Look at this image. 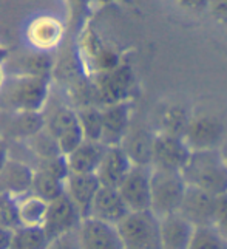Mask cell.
<instances>
[{
    "instance_id": "1",
    "label": "cell",
    "mask_w": 227,
    "mask_h": 249,
    "mask_svg": "<svg viewBox=\"0 0 227 249\" xmlns=\"http://www.w3.org/2000/svg\"><path fill=\"white\" fill-rule=\"evenodd\" d=\"M181 174L190 187L201 189L216 196L227 194V164L218 149L192 150Z\"/></svg>"
},
{
    "instance_id": "2",
    "label": "cell",
    "mask_w": 227,
    "mask_h": 249,
    "mask_svg": "<svg viewBox=\"0 0 227 249\" xmlns=\"http://www.w3.org/2000/svg\"><path fill=\"white\" fill-rule=\"evenodd\" d=\"M2 102L14 113H42L50 98L48 78L17 74L0 91Z\"/></svg>"
},
{
    "instance_id": "3",
    "label": "cell",
    "mask_w": 227,
    "mask_h": 249,
    "mask_svg": "<svg viewBox=\"0 0 227 249\" xmlns=\"http://www.w3.org/2000/svg\"><path fill=\"white\" fill-rule=\"evenodd\" d=\"M187 187L181 172L152 169L150 211L158 218L179 212Z\"/></svg>"
},
{
    "instance_id": "4",
    "label": "cell",
    "mask_w": 227,
    "mask_h": 249,
    "mask_svg": "<svg viewBox=\"0 0 227 249\" xmlns=\"http://www.w3.org/2000/svg\"><path fill=\"white\" fill-rule=\"evenodd\" d=\"M116 229L124 249H162L159 218L152 211L130 212Z\"/></svg>"
},
{
    "instance_id": "5",
    "label": "cell",
    "mask_w": 227,
    "mask_h": 249,
    "mask_svg": "<svg viewBox=\"0 0 227 249\" xmlns=\"http://www.w3.org/2000/svg\"><path fill=\"white\" fill-rule=\"evenodd\" d=\"M133 89L135 71L125 62L113 70L93 74V93L101 107L127 102Z\"/></svg>"
},
{
    "instance_id": "6",
    "label": "cell",
    "mask_w": 227,
    "mask_h": 249,
    "mask_svg": "<svg viewBox=\"0 0 227 249\" xmlns=\"http://www.w3.org/2000/svg\"><path fill=\"white\" fill-rule=\"evenodd\" d=\"M227 136V125L223 119L213 113H192L190 123L186 128L184 141L192 150L220 149Z\"/></svg>"
},
{
    "instance_id": "7",
    "label": "cell",
    "mask_w": 227,
    "mask_h": 249,
    "mask_svg": "<svg viewBox=\"0 0 227 249\" xmlns=\"http://www.w3.org/2000/svg\"><path fill=\"white\" fill-rule=\"evenodd\" d=\"M45 130L53 136L60 153L65 157L85 140L77 111L70 107H57L47 115Z\"/></svg>"
},
{
    "instance_id": "8",
    "label": "cell",
    "mask_w": 227,
    "mask_h": 249,
    "mask_svg": "<svg viewBox=\"0 0 227 249\" xmlns=\"http://www.w3.org/2000/svg\"><path fill=\"white\" fill-rule=\"evenodd\" d=\"M192 155V149L182 136L155 132L152 141L150 167L158 170L182 172Z\"/></svg>"
},
{
    "instance_id": "9",
    "label": "cell",
    "mask_w": 227,
    "mask_h": 249,
    "mask_svg": "<svg viewBox=\"0 0 227 249\" xmlns=\"http://www.w3.org/2000/svg\"><path fill=\"white\" fill-rule=\"evenodd\" d=\"M84 220L85 218L82 217L81 211L77 209V206L70 200L67 194H62L57 198L48 201L42 228L45 231L47 237L51 240L62 234L71 232V231H77Z\"/></svg>"
},
{
    "instance_id": "10",
    "label": "cell",
    "mask_w": 227,
    "mask_h": 249,
    "mask_svg": "<svg viewBox=\"0 0 227 249\" xmlns=\"http://www.w3.org/2000/svg\"><path fill=\"white\" fill-rule=\"evenodd\" d=\"M118 191L130 212L150 211L152 167L145 164H133L127 177L118 186Z\"/></svg>"
},
{
    "instance_id": "11",
    "label": "cell",
    "mask_w": 227,
    "mask_h": 249,
    "mask_svg": "<svg viewBox=\"0 0 227 249\" xmlns=\"http://www.w3.org/2000/svg\"><path fill=\"white\" fill-rule=\"evenodd\" d=\"M128 213L130 209L119 194L118 187L101 186L93 201L88 218H94L111 226H118Z\"/></svg>"
},
{
    "instance_id": "12",
    "label": "cell",
    "mask_w": 227,
    "mask_h": 249,
    "mask_svg": "<svg viewBox=\"0 0 227 249\" xmlns=\"http://www.w3.org/2000/svg\"><path fill=\"white\" fill-rule=\"evenodd\" d=\"M102 108V142L105 145H121L130 132L132 108L128 101L104 106Z\"/></svg>"
},
{
    "instance_id": "13",
    "label": "cell",
    "mask_w": 227,
    "mask_h": 249,
    "mask_svg": "<svg viewBox=\"0 0 227 249\" xmlns=\"http://www.w3.org/2000/svg\"><path fill=\"white\" fill-rule=\"evenodd\" d=\"M216 209V195L201 191L196 187H187L184 200H182L179 213H182L195 228L213 225Z\"/></svg>"
},
{
    "instance_id": "14",
    "label": "cell",
    "mask_w": 227,
    "mask_h": 249,
    "mask_svg": "<svg viewBox=\"0 0 227 249\" xmlns=\"http://www.w3.org/2000/svg\"><path fill=\"white\" fill-rule=\"evenodd\" d=\"M28 44L37 51H51L64 37V25L53 16H39L33 19L25 31Z\"/></svg>"
},
{
    "instance_id": "15",
    "label": "cell",
    "mask_w": 227,
    "mask_h": 249,
    "mask_svg": "<svg viewBox=\"0 0 227 249\" xmlns=\"http://www.w3.org/2000/svg\"><path fill=\"white\" fill-rule=\"evenodd\" d=\"M133 164L135 162L122 145H107V150L104 153L96 175H98L102 186L118 187L122 183V179L127 177L130 169L133 167Z\"/></svg>"
},
{
    "instance_id": "16",
    "label": "cell",
    "mask_w": 227,
    "mask_h": 249,
    "mask_svg": "<svg viewBox=\"0 0 227 249\" xmlns=\"http://www.w3.org/2000/svg\"><path fill=\"white\" fill-rule=\"evenodd\" d=\"M77 232H79L82 249H124L116 226L107 225V223L85 218Z\"/></svg>"
},
{
    "instance_id": "17",
    "label": "cell",
    "mask_w": 227,
    "mask_h": 249,
    "mask_svg": "<svg viewBox=\"0 0 227 249\" xmlns=\"http://www.w3.org/2000/svg\"><path fill=\"white\" fill-rule=\"evenodd\" d=\"M101 186L96 174H70L65 179V194L77 206L84 218L90 217L93 201Z\"/></svg>"
},
{
    "instance_id": "18",
    "label": "cell",
    "mask_w": 227,
    "mask_h": 249,
    "mask_svg": "<svg viewBox=\"0 0 227 249\" xmlns=\"http://www.w3.org/2000/svg\"><path fill=\"white\" fill-rule=\"evenodd\" d=\"M162 249H189L195 226L179 212L159 218Z\"/></svg>"
},
{
    "instance_id": "19",
    "label": "cell",
    "mask_w": 227,
    "mask_h": 249,
    "mask_svg": "<svg viewBox=\"0 0 227 249\" xmlns=\"http://www.w3.org/2000/svg\"><path fill=\"white\" fill-rule=\"evenodd\" d=\"M33 178L34 167L11 157L3 170L0 172V192H6L20 198L31 192Z\"/></svg>"
},
{
    "instance_id": "20",
    "label": "cell",
    "mask_w": 227,
    "mask_h": 249,
    "mask_svg": "<svg viewBox=\"0 0 227 249\" xmlns=\"http://www.w3.org/2000/svg\"><path fill=\"white\" fill-rule=\"evenodd\" d=\"M107 145L101 141L84 140L82 144L67 155L68 167L71 174H96Z\"/></svg>"
},
{
    "instance_id": "21",
    "label": "cell",
    "mask_w": 227,
    "mask_h": 249,
    "mask_svg": "<svg viewBox=\"0 0 227 249\" xmlns=\"http://www.w3.org/2000/svg\"><path fill=\"white\" fill-rule=\"evenodd\" d=\"M192 111L181 104H169L161 108L158 115V128L156 132L169 133L175 136H184L190 123Z\"/></svg>"
},
{
    "instance_id": "22",
    "label": "cell",
    "mask_w": 227,
    "mask_h": 249,
    "mask_svg": "<svg viewBox=\"0 0 227 249\" xmlns=\"http://www.w3.org/2000/svg\"><path fill=\"white\" fill-rule=\"evenodd\" d=\"M48 201L36 194H27L19 198V220L20 226H42L45 220Z\"/></svg>"
},
{
    "instance_id": "23",
    "label": "cell",
    "mask_w": 227,
    "mask_h": 249,
    "mask_svg": "<svg viewBox=\"0 0 227 249\" xmlns=\"http://www.w3.org/2000/svg\"><path fill=\"white\" fill-rule=\"evenodd\" d=\"M153 135H147L144 132H132L130 128L128 135L125 136L124 142L121 145L125 149L128 157L132 158L135 164H145L150 166V155H152V141Z\"/></svg>"
},
{
    "instance_id": "24",
    "label": "cell",
    "mask_w": 227,
    "mask_h": 249,
    "mask_svg": "<svg viewBox=\"0 0 227 249\" xmlns=\"http://www.w3.org/2000/svg\"><path fill=\"white\" fill-rule=\"evenodd\" d=\"M31 192L36 194L45 201H51L65 194V181L53 177L48 172L34 167V178H33V186Z\"/></svg>"
},
{
    "instance_id": "25",
    "label": "cell",
    "mask_w": 227,
    "mask_h": 249,
    "mask_svg": "<svg viewBox=\"0 0 227 249\" xmlns=\"http://www.w3.org/2000/svg\"><path fill=\"white\" fill-rule=\"evenodd\" d=\"M48 242L42 226H19L14 229L11 249H47Z\"/></svg>"
},
{
    "instance_id": "26",
    "label": "cell",
    "mask_w": 227,
    "mask_h": 249,
    "mask_svg": "<svg viewBox=\"0 0 227 249\" xmlns=\"http://www.w3.org/2000/svg\"><path fill=\"white\" fill-rule=\"evenodd\" d=\"M76 111H77V116H79V123H81L85 140L101 141L102 140V108H101V106H84L81 108H77Z\"/></svg>"
},
{
    "instance_id": "27",
    "label": "cell",
    "mask_w": 227,
    "mask_h": 249,
    "mask_svg": "<svg viewBox=\"0 0 227 249\" xmlns=\"http://www.w3.org/2000/svg\"><path fill=\"white\" fill-rule=\"evenodd\" d=\"M45 128V116L42 113H16L13 121L14 135L23 140H30Z\"/></svg>"
},
{
    "instance_id": "28",
    "label": "cell",
    "mask_w": 227,
    "mask_h": 249,
    "mask_svg": "<svg viewBox=\"0 0 227 249\" xmlns=\"http://www.w3.org/2000/svg\"><path fill=\"white\" fill-rule=\"evenodd\" d=\"M189 249H227V238L213 225L198 226Z\"/></svg>"
},
{
    "instance_id": "29",
    "label": "cell",
    "mask_w": 227,
    "mask_h": 249,
    "mask_svg": "<svg viewBox=\"0 0 227 249\" xmlns=\"http://www.w3.org/2000/svg\"><path fill=\"white\" fill-rule=\"evenodd\" d=\"M0 225L10 229H17L20 226L19 198L6 192H0Z\"/></svg>"
},
{
    "instance_id": "30",
    "label": "cell",
    "mask_w": 227,
    "mask_h": 249,
    "mask_svg": "<svg viewBox=\"0 0 227 249\" xmlns=\"http://www.w3.org/2000/svg\"><path fill=\"white\" fill-rule=\"evenodd\" d=\"M23 67L25 71L19 74H34V76H42V78H48L53 62H51V57L47 51L34 50L30 56L25 57Z\"/></svg>"
},
{
    "instance_id": "31",
    "label": "cell",
    "mask_w": 227,
    "mask_h": 249,
    "mask_svg": "<svg viewBox=\"0 0 227 249\" xmlns=\"http://www.w3.org/2000/svg\"><path fill=\"white\" fill-rule=\"evenodd\" d=\"M47 249H82L79 232L77 231H71V232L51 238L48 242Z\"/></svg>"
},
{
    "instance_id": "32",
    "label": "cell",
    "mask_w": 227,
    "mask_h": 249,
    "mask_svg": "<svg viewBox=\"0 0 227 249\" xmlns=\"http://www.w3.org/2000/svg\"><path fill=\"white\" fill-rule=\"evenodd\" d=\"M213 226L227 238V194L216 196V209L213 217Z\"/></svg>"
},
{
    "instance_id": "33",
    "label": "cell",
    "mask_w": 227,
    "mask_h": 249,
    "mask_svg": "<svg viewBox=\"0 0 227 249\" xmlns=\"http://www.w3.org/2000/svg\"><path fill=\"white\" fill-rule=\"evenodd\" d=\"M207 13L218 25L227 28V0H210Z\"/></svg>"
},
{
    "instance_id": "34",
    "label": "cell",
    "mask_w": 227,
    "mask_h": 249,
    "mask_svg": "<svg viewBox=\"0 0 227 249\" xmlns=\"http://www.w3.org/2000/svg\"><path fill=\"white\" fill-rule=\"evenodd\" d=\"M173 3L186 13L199 14V13H207L210 0H173Z\"/></svg>"
},
{
    "instance_id": "35",
    "label": "cell",
    "mask_w": 227,
    "mask_h": 249,
    "mask_svg": "<svg viewBox=\"0 0 227 249\" xmlns=\"http://www.w3.org/2000/svg\"><path fill=\"white\" fill-rule=\"evenodd\" d=\"M13 234H14V229L5 228L0 225V249H11Z\"/></svg>"
},
{
    "instance_id": "36",
    "label": "cell",
    "mask_w": 227,
    "mask_h": 249,
    "mask_svg": "<svg viewBox=\"0 0 227 249\" xmlns=\"http://www.w3.org/2000/svg\"><path fill=\"white\" fill-rule=\"evenodd\" d=\"M10 158H11L10 149H8V145H6L5 141L0 140V172L3 170V167L6 166V162H8V160H10Z\"/></svg>"
},
{
    "instance_id": "37",
    "label": "cell",
    "mask_w": 227,
    "mask_h": 249,
    "mask_svg": "<svg viewBox=\"0 0 227 249\" xmlns=\"http://www.w3.org/2000/svg\"><path fill=\"white\" fill-rule=\"evenodd\" d=\"M220 153H221V157H223V160L226 161V164H227V136H226V140L223 141V144L220 145Z\"/></svg>"
},
{
    "instance_id": "38",
    "label": "cell",
    "mask_w": 227,
    "mask_h": 249,
    "mask_svg": "<svg viewBox=\"0 0 227 249\" xmlns=\"http://www.w3.org/2000/svg\"><path fill=\"white\" fill-rule=\"evenodd\" d=\"M8 54H10V53H8V50L5 47L0 45V65H2L6 61V59H8Z\"/></svg>"
},
{
    "instance_id": "39",
    "label": "cell",
    "mask_w": 227,
    "mask_h": 249,
    "mask_svg": "<svg viewBox=\"0 0 227 249\" xmlns=\"http://www.w3.org/2000/svg\"><path fill=\"white\" fill-rule=\"evenodd\" d=\"M5 84H6V78H5V71H3V68L2 65H0V91L3 90L5 87Z\"/></svg>"
}]
</instances>
